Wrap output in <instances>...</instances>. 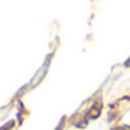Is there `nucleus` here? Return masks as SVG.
Masks as SVG:
<instances>
[{
    "label": "nucleus",
    "instance_id": "1",
    "mask_svg": "<svg viewBox=\"0 0 130 130\" xmlns=\"http://www.w3.org/2000/svg\"><path fill=\"white\" fill-rule=\"evenodd\" d=\"M113 130H130V127H128V125H122V127H116V128H113Z\"/></svg>",
    "mask_w": 130,
    "mask_h": 130
}]
</instances>
